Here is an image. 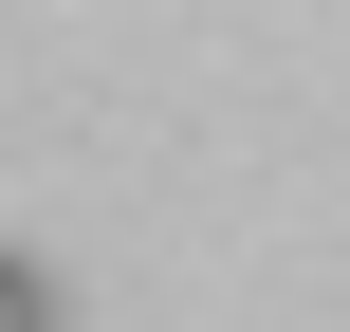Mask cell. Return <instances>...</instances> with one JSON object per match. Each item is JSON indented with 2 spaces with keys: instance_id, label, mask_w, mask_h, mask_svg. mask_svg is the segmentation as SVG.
Segmentation results:
<instances>
[{
  "instance_id": "1",
  "label": "cell",
  "mask_w": 350,
  "mask_h": 332,
  "mask_svg": "<svg viewBox=\"0 0 350 332\" xmlns=\"http://www.w3.org/2000/svg\"><path fill=\"white\" fill-rule=\"evenodd\" d=\"M0 332H55V277L37 259H0Z\"/></svg>"
}]
</instances>
